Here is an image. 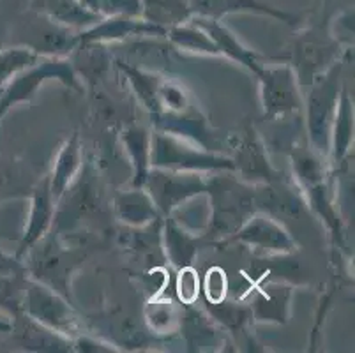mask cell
Wrapping results in <instances>:
<instances>
[{
	"instance_id": "1",
	"label": "cell",
	"mask_w": 355,
	"mask_h": 353,
	"mask_svg": "<svg viewBox=\"0 0 355 353\" xmlns=\"http://www.w3.org/2000/svg\"><path fill=\"white\" fill-rule=\"evenodd\" d=\"M207 179L209 219L203 242L219 244L232 237L248 219L257 214L254 186L244 182L234 171H214Z\"/></svg>"
},
{
	"instance_id": "2",
	"label": "cell",
	"mask_w": 355,
	"mask_h": 353,
	"mask_svg": "<svg viewBox=\"0 0 355 353\" xmlns=\"http://www.w3.org/2000/svg\"><path fill=\"white\" fill-rule=\"evenodd\" d=\"M350 50L341 48V41L331 28L329 16L316 19L293 35L290 57L283 58L292 66L301 87H308L316 76L343 60V53Z\"/></svg>"
},
{
	"instance_id": "3",
	"label": "cell",
	"mask_w": 355,
	"mask_h": 353,
	"mask_svg": "<svg viewBox=\"0 0 355 353\" xmlns=\"http://www.w3.org/2000/svg\"><path fill=\"white\" fill-rule=\"evenodd\" d=\"M341 73H343V60L336 62L320 76H316L306 87L309 92L304 97V108H302L306 112V132H308L309 145L327 163L331 152L332 122L343 89Z\"/></svg>"
},
{
	"instance_id": "4",
	"label": "cell",
	"mask_w": 355,
	"mask_h": 353,
	"mask_svg": "<svg viewBox=\"0 0 355 353\" xmlns=\"http://www.w3.org/2000/svg\"><path fill=\"white\" fill-rule=\"evenodd\" d=\"M150 166L205 175L234 171V161L230 155L221 152L205 150L173 135L154 131L150 136Z\"/></svg>"
},
{
	"instance_id": "5",
	"label": "cell",
	"mask_w": 355,
	"mask_h": 353,
	"mask_svg": "<svg viewBox=\"0 0 355 353\" xmlns=\"http://www.w3.org/2000/svg\"><path fill=\"white\" fill-rule=\"evenodd\" d=\"M48 80H57L67 89H80L73 66L62 57H44L35 66L16 74L8 85L0 89V140L6 115L20 103H31Z\"/></svg>"
},
{
	"instance_id": "6",
	"label": "cell",
	"mask_w": 355,
	"mask_h": 353,
	"mask_svg": "<svg viewBox=\"0 0 355 353\" xmlns=\"http://www.w3.org/2000/svg\"><path fill=\"white\" fill-rule=\"evenodd\" d=\"M144 189L156 205L161 218H168L182 205L207 193V179L196 171L150 168Z\"/></svg>"
},
{
	"instance_id": "7",
	"label": "cell",
	"mask_w": 355,
	"mask_h": 353,
	"mask_svg": "<svg viewBox=\"0 0 355 353\" xmlns=\"http://www.w3.org/2000/svg\"><path fill=\"white\" fill-rule=\"evenodd\" d=\"M21 313L41 325L73 339L80 332V322L66 297L35 279L25 281Z\"/></svg>"
},
{
	"instance_id": "8",
	"label": "cell",
	"mask_w": 355,
	"mask_h": 353,
	"mask_svg": "<svg viewBox=\"0 0 355 353\" xmlns=\"http://www.w3.org/2000/svg\"><path fill=\"white\" fill-rule=\"evenodd\" d=\"M254 76L260 82L261 110L266 121H279L302 112V87L288 62L274 67L261 66Z\"/></svg>"
},
{
	"instance_id": "9",
	"label": "cell",
	"mask_w": 355,
	"mask_h": 353,
	"mask_svg": "<svg viewBox=\"0 0 355 353\" xmlns=\"http://www.w3.org/2000/svg\"><path fill=\"white\" fill-rule=\"evenodd\" d=\"M228 145L235 152L230 157L234 161V173L241 180L251 186H260L282 179L279 171L270 164L266 144L253 126H246L241 135L230 136Z\"/></svg>"
},
{
	"instance_id": "10",
	"label": "cell",
	"mask_w": 355,
	"mask_h": 353,
	"mask_svg": "<svg viewBox=\"0 0 355 353\" xmlns=\"http://www.w3.org/2000/svg\"><path fill=\"white\" fill-rule=\"evenodd\" d=\"M154 131L173 135L211 152L223 150V138L211 124L207 115L191 103L180 112H159L150 115ZM223 154V152H221Z\"/></svg>"
},
{
	"instance_id": "11",
	"label": "cell",
	"mask_w": 355,
	"mask_h": 353,
	"mask_svg": "<svg viewBox=\"0 0 355 353\" xmlns=\"http://www.w3.org/2000/svg\"><path fill=\"white\" fill-rule=\"evenodd\" d=\"M242 244L266 255H288L295 249V241L288 230L276 218L266 212H257L248 219L241 230L228 237L221 246Z\"/></svg>"
},
{
	"instance_id": "12",
	"label": "cell",
	"mask_w": 355,
	"mask_h": 353,
	"mask_svg": "<svg viewBox=\"0 0 355 353\" xmlns=\"http://www.w3.org/2000/svg\"><path fill=\"white\" fill-rule=\"evenodd\" d=\"M57 205L59 203L53 200V194H51L50 189V180H48L46 175L43 180H40V182L32 187L27 225H25L20 244H18V249L15 252L20 260H24L27 257V252L34 246L40 244L43 239H46V235L51 230V225H53Z\"/></svg>"
},
{
	"instance_id": "13",
	"label": "cell",
	"mask_w": 355,
	"mask_h": 353,
	"mask_svg": "<svg viewBox=\"0 0 355 353\" xmlns=\"http://www.w3.org/2000/svg\"><path fill=\"white\" fill-rule=\"evenodd\" d=\"M133 35H166V28L148 24L140 16H105L92 27L78 32V46L115 43Z\"/></svg>"
},
{
	"instance_id": "14",
	"label": "cell",
	"mask_w": 355,
	"mask_h": 353,
	"mask_svg": "<svg viewBox=\"0 0 355 353\" xmlns=\"http://www.w3.org/2000/svg\"><path fill=\"white\" fill-rule=\"evenodd\" d=\"M189 4H191L193 16L216 19V21H221L225 16L237 15V12L267 16L286 25H295L297 21H301V16L295 12L285 11L263 0H189Z\"/></svg>"
},
{
	"instance_id": "15",
	"label": "cell",
	"mask_w": 355,
	"mask_h": 353,
	"mask_svg": "<svg viewBox=\"0 0 355 353\" xmlns=\"http://www.w3.org/2000/svg\"><path fill=\"white\" fill-rule=\"evenodd\" d=\"M352 145H354V101L347 87H343L331 131V152H329L331 171L343 170L350 157Z\"/></svg>"
},
{
	"instance_id": "16",
	"label": "cell",
	"mask_w": 355,
	"mask_h": 353,
	"mask_svg": "<svg viewBox=\"0 0 355 353\" xmlns=\"http://www.w3.org/2000/svg\"><path fill=\"white\" fill-rule=\"evenodd\" d=\"M191 19L211 35V39L216 43V46H218L219 53L223 57H227L230 60H234V62L241 64L242 67H246L253 74H257L260 71V67L263 66V62H261L263 57L260 53H257L254 50H250L248 46H244L239 41L237 35L227 25H223L221 21H216V19L200 18V16H193Z\"/></svg>"
},
{
	"instance_id": "17",
	"label": "cell",
	"mask_w": 355,
	"mask_h": 353,
	"mask_svg": "<svg viewBox=\"0 0 355 353\" xmlns=\"http://www.w3.org/2000/svg\"><path fill=\"white\" fill-rule=\"evenodd\" d=\"M292 288L282 283H258L257 293L251 302V313L254 322L282 323L285 325L290 318Z\"/></svg>"
},
{
	"instance_id": "18",
	"label": "cell",
	"mask_w": 355,
	"mask_h": 353,
	"mask_svg": "<svg viewBox=\"0 0 355 353\" xmlns=\"http://www.w3.org/2000/svg\"><path fill=\"white\" fill-rule=\"evenodd\" d=\"M83 163V152H82V141H80L78 131L71 132V136L62 144V147L57 152L55 157V164L51 173L48 175L50 180V189L53 194V200L57 203L62 200L64 193L69 189L73 180L76 179V175L82 170Z\"/></svg>"
},
{
	"instance_id": "19",
	"label": "cell",
	"mask_w": 355,
	"mask_h": 353,
	"mask_svg": "<svg viewBox=\"0 0 355 353\" xmlns=\"http://www.w3.org/2000/svg\"><path fill=\"white\" fill-rule=\"evenodd\" d=\"M164 219L161 237H163V248L166 252V258L173 267L180 268L186 265H193L198 252V246L202 244V235H195L191 230L180 225L173 216H168Z\"/></svg>"
},
{
	"instance_id": "20",
	"label": "cell",
	"mask_w": 355,
	"mask_h": 353,
	"mask_svg": "<svg viewBox=\"0 0 355 353\" xmlns=\"http://www.w3.org/2000/svg\"><path fill=\"white\" fill-rule=\"evenodd\" d=\"M290 160H292L295 186L302 193L311 189L316 184L324 182L331 175L329 163L313 150L308 140L293 141L292 148H290Z\"/></svg>"
},
{
	"instance_id": "21",
	"label": "cell",
	"mask_w": 355,
	"mask_h": 353,
	"mask_svg": "<svg viewBox=\"0 0 355 353\" xmlns=\"http://www.w3.org/2000/svg\"><path fill=\"white\" fill-rule=\"evenodd\" d=\"M34 4L46 18L71 31H85L103 18L85 8L82 0H34Z\"/></svg>"
},
{
	"instance_id": "22",
	"label": "cell",
	"mask_w": 355,
	"mask_h": 353,
	"mask_svg": "<svg viewBox=\"0 0 355 353\" xmlns=\"http://www.w3.org/2000/svg\"><path fill=\"white\" fill-rule=\"evenodd\" d=\"M115 214L122 223L135 228H145L163 219L157 212L156 205L144 187H133L115 196Z\"/></svg>"
},
{
	"instance_id": "23",
	"label": "cell",
	"mask_w": 355,
	"mask_h": 353,
	"mask_svg": "<svg viewBox=\"0 0 355 353\" xmlns=\"http://www.w3.org/2000/svg\"><path fill=\"white\" fill-rule=\"evenodd\" d=\"M150 136L153 132L144 126L131 124L121 132V140L133 168V187H144L147 175L150 171Z\"/></svg>"
},
{
	"instance_id": "24",
	"label": "cell",
	"mask_w": 355,
	"mask_h": 353,
	"mask_svg": "<svg viewBox=\"0 0 355 353\" xmlns=\"http://www.w3.org/2000/svg\"><path fill=\"white\" fill-rule=\"evenodd\" d=\"M141 18L168 31L193 18L191 4L189 0H141Z\"/></svg>"
},
{
	"instance_id": "25",
	"label": "cell",
	"mask_w": 355,
	"mask_h": 353,
	"mask_svg": "<svg viewBox=\"0 0 355 353\" xmlns=\"http://www.w3.org/2000/svg\"><path fill=\"white\" fill-rule=\"evenodd\" d=\"M172 44L177 48L186 51H193V53L200 55H211V57H219V50L216 43L211 39V35L203 31L200 25H196L193 19L186 21V24L175 25L166 31V35Z\"/></svg>"
},
{
	"instance_id": "26",
	"label": "cell",
	"mask_w": 355,
	"mask_h": 353,
	"mask_svg": "<svg viewBox=\"0 0 355 353\" xmlns=\"http://www.w3.org/2000/svg\"><path fill=\"white\" fill-rule=\"evenodd\" d=\"M209 311V316L223 329L230 332V334H244L248 336L250 325L254 322L251 307L246 304L230 302V300L223 299L221 302H205Z\"/></svg>"
},
{
	"instance_id": "27",
	"label": "cell",
	"mask_w": 355,
	"mask_h": 353,
	"mask_svg": "<svg viewBox=\"0 0 355 353\" xmlns=\"http://www.w3.org/2000/svg\"><path fill=\"white\" fill-rule=\"evenodd\" d=\"M122 73L125 74V80L129 82L133 92L137 94L138 101L147 108V112L153 113L159 112V103H157V92H159V85L164 78L159 74L148 73V71L138 69L133 66H125L124 62H119Z\"/></svg>"
},
{
	"instance_id": "28",
	"label": "cell",
	"mask_w": 355,
	"mask_h": 353,
	"mask_svg": "<svg viewBox=\"0 0 355 353\" xmlns=\"http://www.w3.org/2000/svg\"><path fill=\"white\" fill-rule=\"evenodd\" d=\"M44 55L37 53L31 46H15L0 50V89L8 85L16 74L41 62Z\"/></svg>"
},
{
	"instance_id": "29",
	"label": "cell",
	"mask_w": 355,
	"mask_h": 353,
	"mask_svg": "<svg viewBox=\"0 0 355 353\" xmlns=\"http://www.w3.org/2000/svg\"><path fill=\"white\" fill-rule=\"evenodd\" d=\"M182 332L186 334V343H188V346H191L189 350H193V352H196V350L200 352L202 346H216L218 332L211 327V316L205 315V313L189 309L186 313Z\"/></svg>"
},
{
	"instance_id": "30",
	"label": "cell",
	"mask_w": 355,
	"mask_h": 353,
	"mask_svg": "<svg viewBox=\"0 0 355 353\" xmlns=\"http://www.w3.org/2000/svg\"><path fill=\"white\" fill-rule=\"evenodd\" d=\"M145 316H147L148 327L157 334H168L179 325V311L173 306L172 300L154 299L153 302H148Z\"/></svg>"
},
{
	"instance_id": "31",
	"label": "cell",
	"mask_w": 355,
	"mask_h": 353,
	"mask_svg": "<svg viewBox=\"0 0 355 353\" xmlns=\"http://www.w3.org/2000/svg\"><path fill=\"white\" fill-rule=\"evenodd\" d=\"M175 293L179 302L184 306H193L202 295V279H200L198 272L193 265L180 267L177 272L175 281Z\"/></svg>"
},
{
	"instance_id": "32",
	"label": "cell",
	"mask_w": 355,
	"mask_h": 353,
	"mask_svg": "<svg viewBox=\"0 0 355 353\" xmlns=\"http://www.w3.org/2000/svg\"><path fill=\"white\" fill-rule=\"evenodd\" d=\"M27 277V276H25ZM25 277L18 279H0V313L16 318L21 315V295L24 288L20 286Z\"/></svg>"
},
{
	"instance_id": "33",
	"label": "cell",
	"mask_w": 355,
	"mask_h": 353,
	"mask_svg": "<svg viewBox=\"0 0 355 353\" xmlns=\"http://www.w3.org/2000/svg\"><path fill=\"white\" fill-rule=\"evenodd\" d=\"M228 291V279L227 272L221 267H211L202 281V295L203 302H221L223 299H227Z\"/></svg>"
},
{
	"instance_id": "34",
	"label": "cell",
	"mask_w": 355,
	"mask_h": 353,
	"mask_svg": "<svg viewBox=\"0 0 355 353\" xmlns=\"http://www.w3.org/2000/svg\"><path fill=\"white\" fill-rule=\"evenodd\" d=\"M99 15L105 16H140L141 0H101Z\"/></svg>"
},
{
	"instance_id": "35",
	"label": "cell",
	"mask_w": 355,
	"mask_h": 353,
	"mask_svg": "<svg viewBox=\"0 0 355 353\" xmlns=\"http://www.w3.org/2000/svg\"><path fill=\"white\" fill-rule=\"evenodd\" d=\"M25 276H27V267L24 260L0 249V279H18Z\"/></svg>"
},
{
	"instance_id": "36",
	"label": "cell",
	"mask_w": 355,
	"mask_h": 353,
	"mask_svg": "<svg viewBox=\"0 0 355 353\" xmlns=\"http://www.w3.org/2000/svg\"><path fill=\"white\" fill-rule=\"evenodd\" d=\"M83 2V6H85V8H89L90 11L92 12H96V15H99V4H101V0H82ZM101 16V15H99Z\"/></svg>"
},
{
	"instance_id": "37",
	"label": "cell",
	"mask_w": 355,
	"mask_h": 353,
	"mask_svg": "<svg viewBox=\"0 0 355 353\" xmlns=\"http://www.w3.org/2000/svg\"><path fill=\"white\" fill-rule=\"evenodd\" d=\"M0 330H6V332H9V330H11V323L0 322Z\"/></svg>"
}]
</instances>
